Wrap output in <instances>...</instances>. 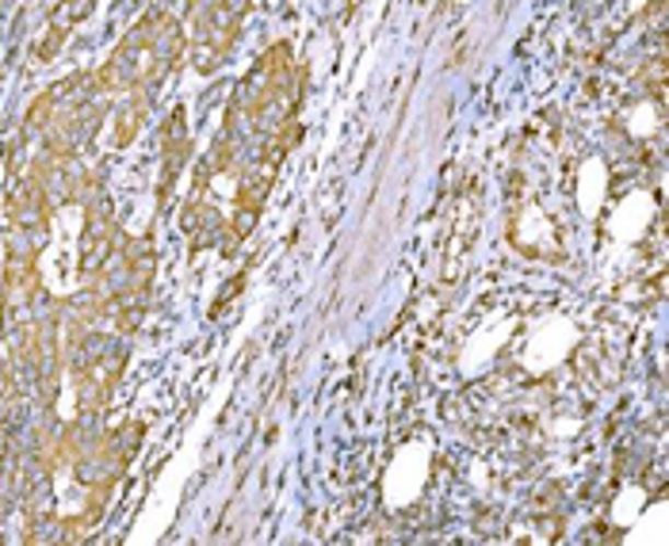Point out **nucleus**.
<instances>
[{
  "label": "nucleus",
  "instance_id": "1",
  "mask_svg": "<svg viewBox=\"0 0 669 546\" xmlns=\"http://www.w3.org/2000/svg\"><path fill=\"white\" fill-rule=\"evenodd\" d=\"M184 50V27L176 23L173 12L153 8L127 38L119 50L107 58L100 69V81L107 92H142L165 77V69L181 58Z\"/></svg>",
  "mask_w": 669,
  "mask_h": 546
},
{
  "label": "nucleus",
  "instance_id": "2",
  "mask_svg": "<svg viewBox=\"0 0 669 546\" xmlns=\"http://www.w3.org/2000/svg\"><path fill=\"white\" fill-rule=\"evenodd\" d=\"M249 12V0H196V31H192V61L211 73L230 54L238 27Z\"/></svg>",
  "mask_w": 669,
  "mask_h": 546
},
{
  "label": "nucleus",
  "instance_id": "3",
  "mask_svg": "<svg viewBox=\"0 0 669 546\" xmlns=\"http://www.w3.org/2000/svg\"><path fill=\"white\" fill-rule=\"evenodd\" d=\"M92 8H96V0H61V8L54 12L50 27H46V35L38 38V46H35L38 58H54V54L61 50V43L69 38V31H73Z\"/></svg>",
  "mask_w": 669,
  "mask_h": 546
},
{
  "label": "nucleus",
  "instance_id": "4",
  "mask_svg": "<svg viewBox=\"0 0 669 546\" xmlns=\"http://www.w3.org/2000/svg\"><path fill=\"white\" fill-rule=\"evenodd\" d=\"M146 119V100H127L115 115V146H130Z\"/></svg>",
  "mask_w": 669,
  "mask_h": 546
}]
</instances>
